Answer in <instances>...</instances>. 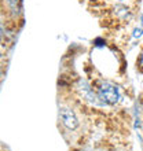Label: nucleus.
<instances>
[{"label": "nucleus", "mask_w": 143, "mask_h": 151, "mask_svg": "<svg viewBox=\"0 0 143 151\" xmlns=\"http://www.w3.org/2000/svg\"><path fill=\"white\" fill-rule=\"evenodd\" d=\"M92 87L98 93L99 99L106 106H117L121 102L123 93H121V88L117 84L103 78H99L95 84H92Z\"/></svg>", "instance_id": "1"}, {"label": "nucleus", "mask_w": 143, "mask_h": 151, "mask_svg": "<svg viewBox=\"0 0 143 151\" xmlns=\"http://www.w3.org/2000/svg\"><path fill=\"white\" fill-rule=\"evenodd\" d=\"M6 14V18L12 22L24 21V0H1V15Z\"/></svg>", "instance_id": "2"}, {"label": "nucleus", "mask_w": 143, "mask_h": 151, "mask_svg": "<svg viewBox=\"0 0 143 151\" xmlns=\"http://www.w3.org/2000/svg\"><path fill=\"white\" fill-rule=\"evenodd\" d=\"M59 121L61 124L64 125L68 131L74 132L80 128V119L76 114V111L73 110V107L70 106H66V104H62L59 106Z\"/></svg>", "instance_id": "3"}, {"label": "nucleus", "mask_w": 143, "mask_h": 151, "mask_svg": "<svg viewBox=\"0 0 143 151\" xmlns=\"http://www.w3.org/2000/svg\"><path fill=\"white\" fill-rule=\"evenodd\" d=\"M136 66L139 68V70L143 73V52L139 55V58H138V62H136Z\"/></svg>", "instance_id": "4"}, {"label": "nucleus", "mask_w": 143, "mask_h": 151, "mask_svg": "<svg viewBox=\"0 0 143 151\" xmlns=\"http://www.w3.org/2000/svg\"><path fill=\"white\" fill-rule=\"evenodd\" d=\"M113 151H121V150H113Z\"/></svg>", "instance_id": "5"}]
</instances>
